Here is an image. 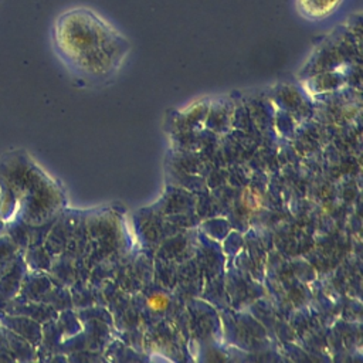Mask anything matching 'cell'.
Wrapping results in <instances>:
<instances>
[{"mask_svg":"<svg viewBox=\"0 0 363 363\" xmlns=\"http://www.w3.org/2000/svg\"><path fill=\"white\" fill-rule=\"evenodd\" d=\"M52 38L65 64L81 78L98 84L115 77L130 51L125 34L96 10L84 6L58 16Z\"/></svg>","mask_w":363,"mask_h":363,"instance_id":"obj_1","label":"cell"},{"mask_svg":"<svg viewBox=\"0 0 363 363\" xmlns=\"http://www.w3.org/2000/svg\"><path fill=\"white\" fill-rule=\"evenodd\" d=\"M51 193L40 169L21 150H10L0 157V218L41 223L50 208Z\"/></svg>","mask_w":363,"mask_h":363,"instance_id":"obj_2","label":"cell"},{"mask_svg":"<svg viewBox=\"0 0 363 363\" xmlns=\"http://www.w3.org/2000/svg\"><path fill=\"white\" fill-rule=\"evenodd\" d=\"M27 272V264L21 254L0 275V309L20 292L21 281Z\"/></svg>","mask_w":363,"mask_h":363,"instance_id":"obj_3","label":"cell"},{"mask_svg":"<svg viewBox=\"0 0 363 363\" xmlns=\"http://www.w3.org/2000/svg\"><path fill=\"white\" fill-rule=\"evenodd\" d=\"M0 325L13 333L24 337L31 345H37L41 337V328L38 320L24 315H14L0 311Z\"/></svg>","mask_w":363,"mask_h":363,"instance_id":"obj_4","label":"cell"},{"mask_svg":"<svg viewBox=\"0 0 363 363\" xmlns=\"http://www.w3.org/2000/svg\"><path fill=\"white\" fill-rule=\"evenodd\" d=\"M342 3L343 0H296V9L306 20L318 21L337 11Z\"/></svg>","mask_w":363,"mask_h":363,"instance_id":"obj_5","label":"cell"},{"mask_svg":"<svg viewBox=\"0 0 363 363\" xmlns=\"http://www.w3.org/2000/svg\"><path fill=\"white\" fill-rule=\"evenodd\" d=\"M4 329V335H6V343H7V352L10 353V356L13 357V360H18V362H26L33 359V345L26 340L24 337L13 333L11 330Z\"/></svg>","mask_w":363,"mask_h":363,"instance_id":"obj_6","label":"cell"},{"mask_svg":"<svg viewBox=\"0 0 363 363\" xmlns=\"http://www.w3.org/2000/svg\"><path fill=\"white\" fill-rule=\"evenodd\" d=\"M31 224L23 220H10L4 224V234L17 245L20 251H26L30 242Z\"/></svg>","mask_w":363,"mask_h":363,"instance_id":"obj_7","label":"cell"},{"mask_svg":"<svg viewBox=\"0 0 363 363\" xmlns=\"http://www.w3.org/2000/svg\"><path fill=\"white\" fill-rule=\"evenodd\" d=\"M18 254H21V251L17 245L4 233L0 234V275L9 268Z\"/></svg>","mask_w":363,"mask_h":363,"instance_id":"obj_8","label":"cell"},{"mask_svg":"<svg viewBox=\"0 0 363 363\" xmlns=\"http://www.w3.org/2000/svg\"><path fill=\"white\" fill-rule=\"evenodd\" d=\"M7 350V343H6V335H4V329L0 325V352Z\"/></svg>","mask_w":363,"mask_h":363,"instance_id":"obj_9","label":"cell"},{"mask_svg":"<svg viewBox=\"0 0 363 363\" xmlns=\"http://www.w3.org/2000/svg\"><path fill=\"white\" fill-rule=\"evenodd\" d=\"M4 224H6V223L0 218V234H3V233H4Z\"/></svg>","mask_w":363,"mask_h":363,"instance_id":"obj_10","label":"cell"}]
</instances>
